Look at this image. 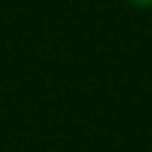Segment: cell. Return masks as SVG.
<instances>
[{
    "label": "cell",
    "instance_id": "obj_1",
    "mask_svg": "<svg viewBox=\"0 0 152 152\" xmlns=\"http://www.w3.org/2000/svg\"><path fill=\"white\" fill-rule=\"evenodd\" d=\"M128 3L136 8H152V0H128Z\"/></svg>",
    "mask_w": 152,
    "mask_h": 152
}]
</instances>
